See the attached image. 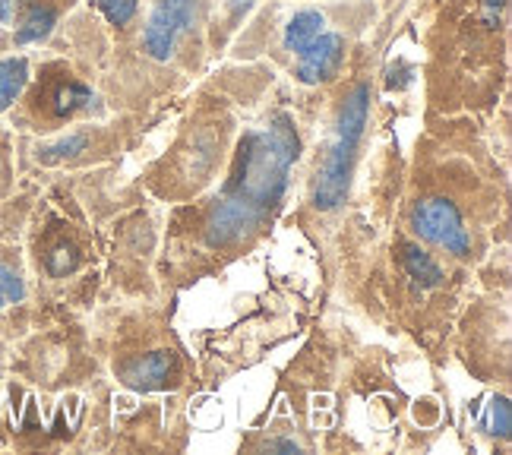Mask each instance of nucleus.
Here are the masks:
<instances>
[{"instance_id":"10","label":"nucleus","mask_w":512,"mask_h":455,"mask_svg":"<svg viewBox=\"0 0 512 455\" xmlns=\"http://www.w3.org/2000/svg\"><path fill=\"white\" fill-rule=\"evenodd\" d=\"M54 23H57V10L54 7H42V4L29 7L23 26L16 29V45L45 42V38L51 35V29H54Z\"/></svg>"},{"instance_id":"5","label":"nucleus","mask_w":512,"mask_h":455,"mask_svg":"<svg viewBox=\"0 0 512 455\" xmlns=\"http://www.w3.org/2000/svg\"><path fill=\"white\" fill-rule=\"evenodd\" d=\"M345 64V38L339 32H323L298 54V70L294 76L301 79L304 86H317V83H329Z\"/></svg>"},{"instance_id":"16","label":"nucleus","mask_w":512,"mask_h":455,"mask_svg":"<svg viewBox=\"0 0 512 455\" xmlns=\"http://www.w3.org/2000/svg\"><path fill=\"white\" fill-rule=\"evenodd\" d=\"M509 7V0H481V16H484V23L490 29H497L500 26V19Z\"/></svg>"},{"instance_id":"8","label":"nucleus","mask_w":512,"mask_h":455,"mask_svg":"<svg viewBox=\"0 0 512 455\" xmlns=\"http://www.w3.org/2000/svg\"><path fill=\"white\" fill-rule=\"evenodd\" d=\"M399 260H402V269L408 272V279L415 282V285H421V288H437V285H443V269L433 263V256L424 253L421 247L402 244Z\"/></svg>"},{"instance_id":"2","label":"nucleus","mask_w":512,"mask_h":455,"mask_svg":"<svg viewBox=\"0 0 512 455\" xmlns=\"http://www.w3.org/2000/svg\"><path fill=\"white\" fill-rule=\"evenodd\" d=\"M367 114H370V86H354L345 98V105L339 108L336 133H332L326 155L317 168V184H313V206L317 209H336L345 200L354 155H358V143L367 127Z\"/></svg>"},{"instance_id":"12","label":"nucleus","mask_w":512,"mask_h":455,"mask_svg":"<svg viewBox=\"0 0 512 455\" xmlns=\"http://www.w3.org/2000/svg\"><path fill=\"white\" fill-rule=\"evenodd\" d=\"M45 266H48V272L54 275V279H61V275H70L76 266H80V253H76V247H70V244H57L45 256Z\"/></svg>"},{"instance_id":"17","label":"nucleus","mask_w":512,"mask_h":455,"mask_svg":"<svg viewBox=\"0 0 512 455\" xmlns=\"http://www.w3.org/2000/svg\"><path fill=\"white\" fill-rule=\"evenodd\" d=\"M86 149V136L83 133H73L70 140H64L61 146H54L51 152H57V155H76V152H83Z\"/></svg>"},{"instance_id":"7","label":"nucleus","mask_w":512,"mask_h":455,"mask_svg":"<svg viewBox=\"0 0 512 455\" xmlns=\"http://www.w3.org/2000/svg\"><path fill=\"white\" fill-rule=\"evenodd\" d=\"M326 32V16L320 10H301V13H294L288 19V26H285V35H282V42H285V51H291L294 57H298L313 38L323 35Z\"/></svg>"},{"instance_id":"19","label":"nucleus","mask_w":512,"mask_h":455,"mask_svg":"<svg viewBox=\"0 0 512 455\" xmlns=\"http://www.w3.org/2000/svg\"><path fill=\"white\" fill-rule=\"evenodd\" d=\"M266 449H301L298 443H291V440H269Z\"/></svg>"},{"instance_id":"20","label":"nucleus","mask_w":512,"mask_h":455,"mask_svg":"<svg viewBox=\"0 0 512 455\" xmlns=\"http://www.w3.org/2000/svg\"><path fill=\"white\" fill-rule=\"evenodd\" d=\"M26 4H29V7H35V4H42V0H26Z\"/></svg>"},{"instance_id":"6","label":"nucleus","mask_w":512,"mask_h":455,"mask_svg":"<svg viewBox=\"0 0 512 455\" xmlns=\"http://www.w3.org/2000/svg\"><path fill=\"white\" fill-rule=\"evenodd\" d=\"M174 370V358L168 351H152V354H143V358H133L127 361L121 370H117V377H121L130 389H159L168 383Z\"/></svg>"},{"instance_id":"14","label":"nucleus","mask_w":512,"mask_h":455,"mask_svg":"<svg viewBox=\"0 0 512 455\" xmlns=\"http://www.w3.org/2000/svg\"><path fill=\"white\" fill-rule=\"evenodd\" d=\"M111 26H127L136 16V0H95Z\"/></svg>"},{"instance_id":"15","label":"nucleus","mask_w":512,"mask_h":455,"mask_svg":"<svg viewBox=\"0 0 512 455\" xmlns=\"http://www.w3.org/2000/svg\"><path fill=\"white\" fill-rule=\"evenodd\" d=\"M487 430L497 433V437H509V402L506 399H494V402H490Z\"/></svg>"},{"instance_id":"9","label":"nucleus","mask_w":512,"mask_h":455,"mask_svg":"<svg viewBox=\"0 0 512 455\" xmlns=\"http://www.w3.org/2000/svg\"><path fill=\"white\" fill-rule=\"evenodd\" d=\"M29 83V64L23 57H7V61H0V111H7L19 92L26 89Z\"/></svg>"},{"instance_id":"3","label":"nucleus","mask_w":512,"mask_h":455,"mask_svg":"<svg viewBox=\"0 0 512 455\" xmlns=\"http://www.w3.org/2000/svg\"><path fill=\"white\" fill-rule=\"evenodd\" d=\"M411 228L421 241L440 247L452 256H468L471 234L462 222V212L456 203L443 200V196H427L415 209H411Z\"/></svg>"},{"instance_id":"18","label":"nucleus","mask_w":512,"mask_h":455,"mask_svg":"<svg viewBox=\"0 0 512 455\" xmlns=\"http://www.w3.org/2000/svg\"><path fill=\"white\" fill-rule=\"evenodd\" d=\"M13 19V0H0V23H10Z\"/></svg>"},{"instance_id":"4","label":"nucleus","mask_w":512,"mask_h":455,"mask_svg":"<svg viewBox=\"0 0 512 455\" xmlns=\"http://www.w3.org/2000/svg\"><path fill=\"white\" fill-rule=\"evenodd\" d=\"M196 0H159L155 10L149 13V23L143 29V48L152 61H168L174 54L177 42L184 32L193 26L196 16Z\"/></svg>"},{"instance_id":"13","label":"nucleus","mask_w":512,"mask_h":455,"mask_svg":"<svg viewBox=\"0 0 512 455\" xmlns=\"http://www.w3.org/2000/svg\"><path fill=\"white\" fill-rule=\"evenodd\" d=\"M23 279H19V272L10 269L7 263H0V310L10 307V304H19L23 301Z\"/></svg>"},{"instance_id":"11","label":"nucleus","mask_w":512,"mask_h":455,"mask_svg":"<svg viewBox=\"0 0 512 455\" xmlns=\"http://www.w3.org/2000/svg\"><path fill=\"white\" fill-rule=\"evenodd\" d=\"M92 102H95V95L83 86V83H61L54 89V95H51V111L57 114V117H67V114H76V111H83V108H92Z\"/></svg>"},{"instance_id":"1","label":"nucleus","mask_w":512,"mask_h":455,"mask_svg":"<svg viewBox=\"0 0 512 455\" xmlns=\"http://www.w3.org/2000/svg\"><path fill=\"white\" fill-rule=\"evenodd\" d=\"M301 155V136L288 114L244 133L231 177L206 219V244L225 250L256 234L288 187L291 165Z\"/></svg>"}]
</instances>
